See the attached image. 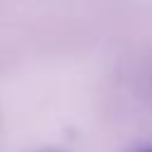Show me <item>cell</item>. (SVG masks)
Masks as SVG:
<instances>
[{
  "label": "cell",
  "mask_w": 152,
  "mask_h": 152,
  "mask_svg": "<svg viewBox=\"0 0 152 152\" xmlns=\"http://www.w3.org/2000/svg\"><path fill=\"white\" fill-rule=\"evenodd\" d=\"M133 152H152V145H140V147H135Z\"/></svg>",
  "instance_id": "obj_1"
}]
</instances>
